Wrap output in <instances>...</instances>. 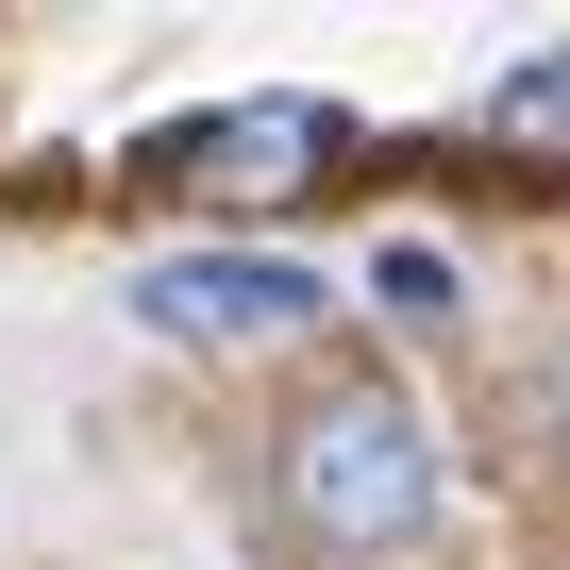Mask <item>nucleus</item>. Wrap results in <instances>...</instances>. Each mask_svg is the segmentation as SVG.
<instances>
[{
    "label": "nucleus",
    "instance_id": "f03ea898",
    "mask_svg": "<svg viewBox=\"0 0 570 570\" xmlns=\"http://www.w3.org/2000/svg\"><path fill=\"white\" fill-rule=\"evenodd\" d=\"M353 135H336V101H218V118H185V135H151V185L168 202H320V168H336Z\"/></svg>",
    "mask_w": 570,
    "mask_h": 570
},
{
    "label": "nucleus",
    "instance_id": "20e7f679",
    "mask_svg": "<svg viewBox=\"0 0 570 570\" xmlns=\"http://www.w3.org/2000/svg\"><path fill=\"white\" fill-rule=\"evenodd\" d=\"M487 151H520V168H570V35L503 68V101H487Z\"/></svg>",
    "mask_w": 570,
    "mask_h": 570
},
{
    "label": "nucleus",
    "instance_id": "7ed1b4c3",
    "mask_svg": "<svg viewBox=\"0 0 570 570\" xmlns=\"http://www.w3.org/2000/svg\"><path fill=\"white\" fill-rule=\"evenodd\" d=\"M135 320H168V336H303L320 268H285V252H168V268H135Z\"/></svg>",
    "mask_w": 570,
    "mask_h": 570
},
{
    "label": "nucleus",
    "instance_id": "f257e3e1",
    "mask_svg": "<svg viewBox=\"0 0 570 570\" xmlns=\"http://www.w3.org/2000/svg\"><path fill=\"white\" fill-rule=\"evenodd\" d=\"M268 487H285V537H303V553L370 570V553H403L436 520V436H420L403 386H320L303 420H285V470Z\"/></svg>",
    "mask_w": 570,
    "mask_h": 570
}]
</instances>
